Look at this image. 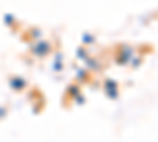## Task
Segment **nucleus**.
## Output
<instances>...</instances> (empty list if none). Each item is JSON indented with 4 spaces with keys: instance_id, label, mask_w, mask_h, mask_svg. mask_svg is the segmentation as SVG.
Returning a JSON list of instances; mask_svg holds the SVG:
<instances>
[{
    "instance_id": "obj_1",
    "label": "nucleus",
    "mask_w": 158,
    "mask_h": 142,
    "mask_svg": "<svg viewBox=\"0 0 158 142\" xmlns=\"http://www.w3.org/2000/svg\"><path fill=\"white\" fill-rule=\"evenodd\" d=\"M48 52H49V44L44 43V41H38L33 46V54L35 55H46Z\"/></svg>"
},
{
    "instance_id": "obj_2",
    "label": "nucleus",
    "mask_w": 158,
    "mask_h": 142,
    "mask_svg": "<svg viewBox=\"0 0 158 142\" xmlns=\"http://www.w3.org/2000/svg\"><path fill=\"white\" fill-rule=\"evenodd\" d=\"M106 90H108V93L111 98H115L117 96V84L114 81H108L106 82Z\"/></svg>"
},
{
    "instance_id": "obj_3",
    "label": "nucleus",
    "mask_w": 158,
    "mask_h": 142,
    "mask_svg": "<svg viewBox=\"0 0 158 142\" xmlns=\"http://www.w3.org/2000/svg\"><path fill=\"white\" fill-rule=\"evenodd\" d=\"M11 87L13 88H16V90H21V88H24L25 87V81L24 79H21V77H15V79H11Z\"/></svg>"
},
{
    "instance_id": "obj_4",
    "label": "nucleus",
    "mask_w": 158,
    "mask_h": 142,
    "mask_svg": "<svg viewBox=\"0 0 158 142\" xmlns=\"http://www.w3.org/2000/svg\"><path fill=\"white\" fill-rule=\"evenodd\" d=\"M133 55V52H131V49H127L125 52H122V57H118V62L120 63H125V62H128V59Z\"/></svg>"
},
{
    "instance_id": "obj_5",
    "label": "nucleus",
    "mask_w": 158,
    "mask_h": 142,
    "mask_svg": "<svg viewBox=\"0 0 158 142\" xmlns=\"http://www.w3.org/2000/svg\"><path fill=\"white\" fill-rule=\"evenodd\" d=\"M68 90H70V93H71V95H74V96L77 95V87H76V85H71Z\"/></svg>"
},
{
    "instance_id": "obj_6",
    "label": "nucleus",
    "mask_w": 158,
    "mask_h": 142,
    "mask_svg": "<svg viewBox=\"0 0 158 142\" xmlns=\"http://www.w3.org/2000/svg\"><path fill=\"white\" fill-rule=\"evenodd\" d=\"M89 67L94 70V68H98V63L95 62V60H89Z\"/></svg>"
},
{
    "instance_id": "obj_7",
    "label": "nucleus",
    "mask_w": 158,
    "mask_h": 142,
    "mask_svg": "<svg viewBox=\"0 0 158 142\" xmlns=\"http://www.w3.org/2000/svg\"><path fill=\"white\" fill-rule=\"evenodd\" d=\"M77 57H79V59H85V51L77 49Z\"/></svg>"
},
{
    "instance_id": "obj_8",
    "label": "nucleus",
    "mask_w": 158,
    "mask_h": 142,
    "mask_svg": "<svg viewBox=\"0 0 158 142\" xmlns=\"http://www.w3.org/2000/svg\"><path fill=\"white\" fill-rule=\"evenodd\" d=\"M5 22H6V24H13V16H11V14H6V16H5Z\"/></svg>"
},
{
    "instance_id": "obj_9",
    "label": "nucleus",
    "mask_w": 158,
    "mask_h": 142,
    "mask_svg": "<svg viewBox=\"0 0 158 142\" xmlns=\"http://www.w3.org/2000/svg\"><path fill=\"white\" fill-rule=\"evenodd\" d=\"M84 41L85 43H92V41H94V38H92L90 35H84Z\"/></svg>"
},
{
    "instance_id": "obj_10",
    "label": "nucleus",
    "mask_w": 158,
    "mask_h": 142,
    "mask_svg": "<svg viewBox=\"0 0 158 142\" xmlns=\"http://www.w3.org/2000/svg\"><path fill=\"white\" fill-rule=\"evenodd\" d=\"M77 76L79 79H85V71H77Z\"/></svg>"
},
{
    "instance_id": "obj_11",
    "label": "nucleus",
    "mask_w": 158,
    "mask_h": 142,
    "mask_svg": "<svg viewBox=\"0 0 158 142\" xmlns=\"http://www.w3.org/2000/svg\"><path fill=\"white\" fill-rule=\"evenodd\" d=\"M76 99H77L79 104H82V103H84V98H82V96H77V95H76Z\"/></svg>"
},
{
    "instance_id": "obj_12",
    "label": "nucleus",
    "mask_w": 158,
    "mask_h": 142,
    "mask_svg": "<svg viewBox=\"0 0 158 142\" xmlns=\"http://www.w3.org/2000/svg\"><path fill=\"white\" fill-rule=\"evenodd\" d=\"M3 115H5V109L0 108V117H3Z\"/></svg>"
},
{
    "instance_id": "obj_13",
    "label": "nucleus",
    "mask_w": 158,
    "mask_h": 142,
    "mask_svg": "<svg viewBox=\"0 0 158 142\" xmlns=\"http://www.w3.org/2000/svg\"><path fill=\"white\" fill-rule=\"evenodd\" d=\"M62 68V65H60V63H56V67H54V70H60Z\"/></svg>"
}]
</instances>
